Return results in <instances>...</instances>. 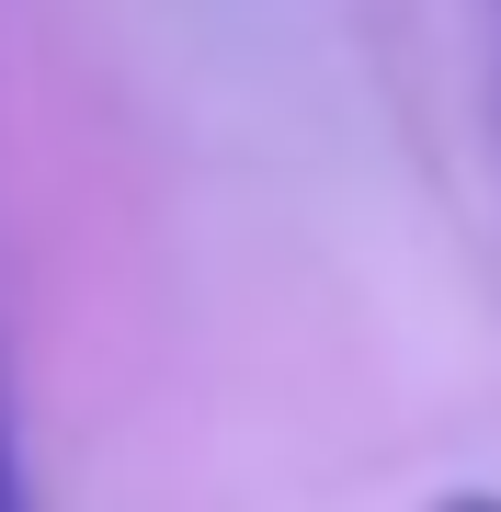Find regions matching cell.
Instances as JSON below:
<instances>
[{
    "label": "cell",
    "mask_w": 501,
    "mask_h": 512,
    "mask_svg": "<svg viewBox=\"0 0 501 512\" xmlns=\"http://www.w3.org/2000/svg\"><path fill=\"white\" fill-rule=\"evenodd\" d=\"M433 512H501V501L490 490H456V501H433Z\"/></svg>",
    "instance_id": "6da1fadb"
},
{
    "label": "cell",
    "mask_w": 501,
    "mask_h": 512,
    "mask_svg": "<svg viewBox=\"0 0 501 512\" xmlns=\"http://www.w3.org/2000/svg\"><path fill=\"white\" fill-rule=\"evenodd\" d=\"M490 46H501V0H490Z\"/></svg>",
    "instance_id": "7a4b0ae2"
}]
</instances>
